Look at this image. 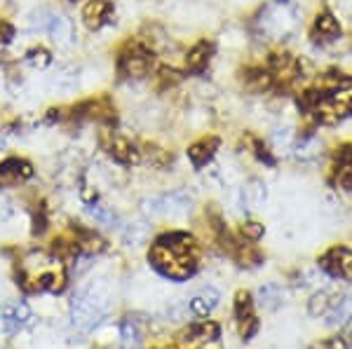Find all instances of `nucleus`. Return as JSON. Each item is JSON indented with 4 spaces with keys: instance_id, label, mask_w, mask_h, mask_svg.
Listing matches in <instances>:
<instances>
[{
    "instance_id": "f257e3e1",
    "label": "nucleus",
    "mask_w": 352,
    "mask_h": 349,
    "mask_svg": "<svg viewBox=\"0 0 352 349\" xmlns=\"http://www.w3.org/2000/svg\"><path fill=\"white\" fill-rule=\"evenodd\" d=\"M200 249L188 232H167L151 246V263L164 277L184 281L195 274Z\"/></svg>"
},
{
    "instance_id": "f03ea898",
    "label": "nucleus",
    "mask_w": 352,
    "mask_h": 349,
    "mask_svg": "<svg viewBox=\"0 0 352 349\" xmlns=\"http://www.w3.org/2000/svg\"><path fill=\"white\" fill-rule=\"evenodd\" d=\"M19 281L21 289L28 293H43V291L59 293L66 286V267L56 256L31 251L19 263Z\"/></svg>"
},
{
    "instance_id": "7ed1b4c3",
    "label": "nucleus",
    "mask_w": 352,
    "mask_h": 349,
    "mask_svg": "<svg viewBox=\"0 0 352 349\" xmlns=\"http://www.w3.org/2000/svg\"><path fill=\"white\" fill-rule=\"evenodd\" d=\"M300 26V8L294 0H270L258 10L254 31L265 40H287Z\"/></svg>"
},
{
    "instance_id": "20e7f679",
    "label": "nucleus",
    "mask_w": 352,
    "mask_h": 349,
    "mask_svg": "<svg viewBox=\"0 0 352 349\" xmlns=\"http://www.w3.org/2000/svg\"><path fill=\"white\" fill-rule=\"evenodd\" d=\"M106 312H109V291H106L104 281H96V284L82 289L71 302V322L82 333L94 330L104 322Z\"/></svg>"
},
{
    "instance_id": "39448f33",
    "label": "nucleus",
    "mask_w": 352,
    "mask_h": 349,
    "mask_svg": "<svg viewBox=\"0 0 352 349\" xmlns=\"http://www.w3.org/2000/svg\"><path fill=\"white\" fill-rule=\"evenodd\" d=\"M28 26L31 31H38V33H47L50 38L61 45V47H68L73 43V24L71 19L59 12H52V10H36L28 16Z\"/></svg>"
},
{
    "instance_id": "423d86ee",
    "label": "nucleus",
    "mask_w": 352,
    "mask_h": 349,
    "mask_svg": "<svg viewBox=\"0 0 352 349\" xmlns=\"http://www.w3.org/2000/svg\"><path fill=\"white\" fill-rule=\"evenodd\" d=\"M144 213L148 218H169V221H181V218H186L190 213V200L181 193L146 197Z\"/></svg>"
},
{
    "instance_id": "0eeeda50",
    "label": "nucleus",
    "mask_w": 352,
    "mask_h": 349,
    "mask_svg": "<svg viewBox=\"0 0 352 349\" xmlns=\"http://www.w3.org/2000/svg\"><path fill=\"white\" fill-rule=\"evenodd\" d=\"M151 64H153V52L144 43L134 40V43L124 45V49L120 52V59H118V71H120L122 77H132V80H136V77L148 75Z\"/></svg>"
},
{
    "instance_id": "6e6552de",
    "label": "nucleus",
    "mask_w": 352,
    "mask_h": 349,
    "mask_svg": "<svg viewBox=\"0 0 352 349\" xmlns=\"http://www.w3.org/2000/svg\"><path fill=\"white\" fill-rule=\"evenodd\" d=\"M174 349H223L221 347V330L214 322L197 324L184 330L174 342Z\"/></svg>"
},
{
    "instance_id": "1a4fd4ad",
    "label": "nucleus",
    "mask_w": 352,
    "mask_h": 349,
    "mask_svg": "<svg viewBox=\"0 0 352 349\" xmlns=\"http://www.w3.org/2000/svg\"><path fill=\"white\" fill-rule=\"evenodd\" d=\"M104 148L113 160L120 162V165H136L141 160L139 148L132 143V139L124 136L120 132H109L104 136Z\"/></svg>"
},
{
    "instance_id": "9d476101",
    "label": "nucleus",
    "mask_w": 352,
    "mask_h": 349,
    "mask_svg": "<svg viewBox=\"0 0 352 349\" xmlns=\"http://www.w3.org/2000/svg\"><path fill=\"white\" fill-rule=\"evenodd\" d=\"M320 267L336 279L352 281V251L345 249V246H333L322 256Z\"/></svg>"
},
{
    "instance_id": "9b49d317",
    "label": "nucleus",
    "mask_w": 352,
    "mask_h": 349,
    "mask_svg": "<svg viewBox=\"0 0 352 349\" xmlns=\"http://www.w3.org/2000/svg\"><path fill=\"white\" fill-rule=\"evenodd\" d=\"M235 322L244 340H252L254 333L258 330V319L254 314V300L247 291H240L235 296Z\"/></svg>"
},
{
    "instance_id": "f8f14e48",
    "label": "nucleus",
    "mask_w": 352,
    "mask_h": 349,
    "mask_svg": "<svg viewBox=\"0 0 352 349\" xmlns=\"http://www.w3.org/2000/svg\"><path fill=\"white\" fill-rule=\"evenodd\" d=\"M33 176L31 162L21 160V157H10V160L0 162V188H12L28 181Z\"/></svg>"
},
{
    "instance_id": "ddd939ff",
    "label": "nucleus",
    "mask_w": 352,
    "mask_h": 349,
    "mask_svg": "<svg viewBox=\"0 0 352 349\" xmlns=\"http://www.w3.org/2000/svg\"><path fill=\"white\" fill-rule=\"evenodd\" d=\"M28 319H31V309L24 302H8V305H3V309H0V328L8 335L19 333L28 324Z\"/></svg>"
},
{
    "instance_id": "4468645a",
    "label": "nucleus",
    "mask_w": 352,
    "mask_h": 349,
    "mask_svg": "<svg viewBox=\"0 0 352 349\" xmlns=\"http://www.w3.org/2000/svg\"><path fill=\"white\" fill-rule=\"evenodd\" d=\"M270 75L272 82L277 80L282 84H292L300 77V64L292 54H275L270 61Z\"/></svg>"
},
{
    "instance_id": "2eb2a0df",
    "label": "nucleus",
    "mask_w": 352,
    "mask_h": 349,
    "mask_svg": "<svg viewBox=\"0 0 352 349\" xmlns=\"http://www.w3.org/2000/svg\"><path fill=\"white\" fill-rule=\"evenodd\" d=\"M111 12H113V0H89L82 8V21L89 31H99L111 19Z\"/></svg>"
},
{
    "instance_id": "dca6fc26",
    "label": "nucleus",
    "mask_w": 352,
    "mask_h": 349,
    "mask_svg": "<svg viewBox=\"0 0 352 349\" xmlns=\"http://www.w3.org/2000/svg\"><path fill=\"white\" fill-rule=\"evenodd\" d=\"M312 38L320 45L336 43L340 38V24L331 12H320L315 16V24H312Z\"/></svg>"
},
{
    "instance_id": "f3484780",
    "label": "nucleus",
    "mask_w": 352,
    "mask_h": 349,
    "mask_svg": "<svg viewBox=\"0 0 352 349\" xmlns=\"http://www.w3.org/2000/svg\"><path fill=\"white\" fill-rule=\"evenodd\" d=\"M144 322L141 317H127L120 326L122 349H144Z\"/></svg>"
},
{
    "instance_id": "a211bd4d",
    "label": "nucleus",
    "mask_w": 352,
    "mask_h": 349,
    "mask_svg": "<svg viewBox=\"0 0 352 349\" xmlns=\"http://www.w3.org/2000/svg\"><path fill=\"white\" fill-rule=\"evenodd\" d=\"M219 300H221L219 291L207 286V289H202L200 293H195L190 298V312L195 314V317H209V314L217 309Z\"/></svg>"
},
{
    "instance_id": "6ab92c4d",
    "label": "nucleus",
    "mask_w": 352,
    "mask_h": 349,
    "mask_svg": "<svg viewBox=\"0 0 352 349\" xmlns=\"http://www.w3.org/2000/svg\"><path fill=\"white\" fill-rule=\"evenodd\" d=\"M350 319H352V293H343V296H338V300L329 309L327 324L331 326V328H343V326L350 324Z\"/></svg>"
},
{
    "instance_id": "aec40b11",
    "label": "nucleus",
    "mask_w": 352,
    "mask_h": 349,
    "mask_svg": "<svg viewBox=\"0 0 352 349\" xmlns=\"http://www.w3.org/2000/svg\"><path fill=\"white\" fill-rule=\"evenodd\" d=\"M217 148H219V139H214V136H202L200 141H195V143L188 148V157H190V162L195 165L197 169L207 165L209 160L214 157V153H217Z\"/></svg>"
},
{
    "instance_id": "412c9836",
    "label": "nucleus",
    "mask_w": 352,
    "mask_h": 349,
    "mask_svg": "<svg viewBox=\"0 0 352 349\" xmlns=\"http://www.w3.org/2000/svg\"><path fill=\"white\" fill-rule=\"evenodd\" d=\"M212 54H214V45L207 43V40H200L195 47H190L188 54H186V69L192 71V73H202L204 69H207Z\"/></svg>"
},
{
    "instance_id": "4be33fe9",
    "label": "nucleus",
    "mask_w": 352,
    "mask_h": 349,
    "mask_svg": "<svg viewBox=\"0 0 352 349\" xmlns=\"http://www.w3.org/2000/svg\"><path fill=\"white\" fill-rule=\"evenodd\" d=\"M50 87H52L54 94H61V97L76 92V87H78V71L73 69V66H61V69L52 75V80H50Z\"/></svg>"
},
{
    "instance_id": "5701e85b",
    "label": "nucleus",
    "mask_w": 352,
    "mask_h": 349,
    "mask_svg": "<svg viewBox=\"0 0 352 349\" xmlns=\"http://www.w3.org/2000/svg\"><path fill=\"white\" fill-rule=\"evenodd\" d=\"M285 300H287V293L280 289V286L268 284V286H261V289H258V302H261V307L277 309V307L285 305Z\"/></svg>"
},
{
    "instance_id": "b1692460",
    "label": "nucleus",
    "mask_w": 352,
    "mask_h": 349,
    "mask_svg": "<svg viewBox=\"0 0 352 349\" xmlns=\"http://www.w3.org/2000/svg\"><path fill=\"white\" fill-rule=\"evenodd\" d=\"M336 300H338V293H333V291H329V289L320 291V293H315L310 300V314L312 317H327L329 309L333 307Z\"/></svg>"
},
{
    "instance_id": "393cba45",
    "label": "nucleus",
    "mask_w": 352,
    "mask_h": 349,
    "mask_svg": "<svg viewBox=\"0 0 352 349\" xmlns=\"http://www.w3.org/2000/svg\"><path fill=\"white\" fill-rule=\"evenodd\" d=\"M242 202L249 206V209H258V206L265 202V185L256 181V178H252L242 190Z\"/></svg>"
},
{
    "instance_id": "a878e982",
    "label": "nucleus",
    "mask_w": 352,
    "mask_h": 349,
    "mask_svg": "<svg viewBox=\"0 0 352 349\" xmlns=\"http://www.w3.org/2000/svg\"><path fill=\"white\" fill-rule=\"evenodd\" d=\"M336 183L340 185V188L352 190V150H345V153L338 157Z\"/></svg>"
},
{
    "instance_id": "bb28decb",
    "label": "nucleus",
    "mask_w": 352,
    "mask_h": 349,
    "mask_svg": "<svg viewBox=\"0 0 352 349\" xmlns=\"http://www.w3.org/2000/svg\"><path fill=\"white\" fill-rule=\"evenodd\" d=\"M87 213L99 225H106V228H116V225H118V216L109 209V206H104V204H89Z\"/></svg>"
},
{
    "instance_id": "cd10ccee",
    "label": "nucleus",
    "mask_w": 352,
    "mask_h": 349,
    "mask_svg": "<svg viewBox=\"0 0 352 349\" xmlns=\"http://www.w3.org/2000/svg\"><path fill=\"white\" fill-rule=\"evenodd\" d=\"M24 61L28 66H33V69H47V66L52 64V56H50V52L45 47H33L26 52Z\"/></svg>"
},
{
    "instance_id": "c85d7f7f",
    "label": "nucleus",
    "mask_w": 352,
    "mask_h": 349,
    "mask_svg": "<svg viewBox=\"0 0 352 349\" xmlns=\"http://www.w3.org/2000/svg\"><path fill=\"white\" fill-rule=\"evenodd\" d=\"M146 237H148V228H146L144 223H132V225H127V230H124V241H127L129 246L144 244Z\"/></svg>"
},
{
    "instance_id": "c756f323",
    "label": "nucleus",
    "mask_w": 352,
    "mask_h": 349,
    "mask_svg": "<svg viewBox=\"0 0 352 349\" xmlns=\"http://www.w3.org/2000/svg\"><path fill=\"white\" fill-rule=\"evenodd\" d=\"M12 200H10L5 193H0V223H8L10 218H12Z\"/></svg>"
},
{
    "instance_id": "7c9ffc66",
    "label": "nucleus",
    "mask_w": 352,
    "mask_h": 349,
    "mask_svg": "<svg viewBox=\"0 0 352 349\" xmlns=\"http://www.w3.org/2000/svg\"><path fill=\"white\" fill-rule=\"evenodd\" d=\"M242 232H244V237H249V239H258L261 234H263V225H258V223H244L242 225Z\"/></svg>"
},
{
    "instance_id": "2f4dec72",
    "label": "nucleus",
    "mask_w": 352,
    "mask_h": 349,
    "mask_svg": "<svg viewBox=\"0 0 352 349\" xmlns=\"http://www.w3.org/2000/svg\"><path fill=\"white\" fill-rule=\"evenodd\" d=\"M14 38V28L8 24V21H3L0 24V47H5V45H10Z\"/></svg>"
},
{
    "instance_id": "473e14b6",
    "label": "nucleus",
    "mask_w": 352,
    "mask_h": 349,
    "mask_svg": "<svg viewBox=\"0 0 352 349\" xmlns=\"http://www.w3.org/2000/svg\"><path fill=\"white\" fill-rule=\"evenodd\" d=\"M348 326H350V337H352V319H350V324H348Z\"/></svg>"
}]
</instances>
